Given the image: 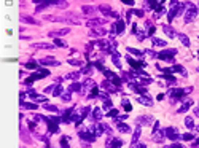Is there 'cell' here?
<instances>
[{"label": "cell", "mask_w": 199, "mask_h": 148, "mask_svg": "<svg viewBox=\"0 0 199 148\" xmlns=\"http://www.w3.org/2000/svg\"><path fill=\"white\" fill-rule=\"evenodd\" d=\"M196 16H197V6H194V5H191V3H188V10L185 11V16H183L185 24L193 22V21L196 19Z\"/></svg>", "instance_id": "obj_1"}, {"label": "cell", "mask_w": 199, "mask_h": 148, "mask_svg": "<svg viewBox=\"0 0 199 148\" xmlns=\"http://www.w3.org/2000/svg\"><path fill=\"white\" fill-rule=\"evenodd\" d=\"M48 75H50V70H46V69H39V70H37V72L34 73V75H30V77L27 78L24 83H26V85H32V83H34L35 80H42V78H46Z\"/></svg>", "instance_id": "obj_2"}, {"label": "cell", "mask_w": 199, "mask_h": 148, "mask_svg": "<svg viewBox=\"0 0 199 148\" xmlns=\"http://www.w3.org/2000/svg\"><path fill=\"white\" fill-rule=\"evenodd\" d=\"M189 92H191V88H185V89H175V88H172V89H169V96L172 97L174 100H177V99H182L183 96L189 94Z\"/></svg>", "instance_id": "obj_3"}, {"label": "cell", "mask_w": 199, "mask_h": 148, "mask_svg": "<svg viewBox=\"0 0 199 148\" xmlns=\"http://www.w3.org/2000/svg\"><path fill=\"white\" fill-rule=\"evenodd\" d=\"M175 54H177V50H164V51L158 53V58L166 61V62L174 64V56H175Z\"/></svg>", "instance_id": "obj_4"}, {"label": "cell", "mask_w": 199, "mask_h": 148, "mask_svg": "<svg viewBox=\"0 0 199 148\" xmlns=\"http://www.w3.org/2000/svg\"><path fill=\"white\" fill-rule=\"evenodd\" d=\"M164 134H166V135H167V137H169L172 142L178 140V138H182V137H180V134H178V131H177L175 127H172V126L166 127V129H164Z\"/></svg>", "instance_id": "obj_5"}, {"label": "cell", "mask_w": 199, "mask_h": 148, "mask_svg": "<svg viewBox=\"0 0 199 148\" xmlns=\"http://www.w3.org/2000/svg\"><path fill=\"white\" fill-rule=\"evenodd\" d=\"M100 86H102V89H104V91H105V92H110V94H115V92H118V91H120V88H116L115 85H112V83H110V81H107V80H104Z\"/></svg>", "instance_id": "obj_6"}, {"label": "cell", "mask_w": 199, "mask_h": 148, "mask_svg": "<svg viewBox=\"0 0 199 148\" xmlns=\"http://www.w3.org/2000/svg\"><path fill=\"white\" fill-rule=\"evenodd\" d=\"M183 10H185V5L183 3H178L177 6H174L172 10H170V13H169V21H172L177 14H182Z\"/></svg>", "instance_id": "obj_7"}, {"label": "cell", "mask_w": 199, "mask_h": 148, "mask_svg": "<svg viewBox=\"0 0 199 148\" xmlns=\"http://www.w3.org/2000/svg\"><path fill=\"white\" fill-rule=\"evenodd\" d=\"M59 3H61L59 0H42V5L37 6V11H43L45 8H48L51 5H59Z\"/></svg>", "instance_id": "obj_8"}, {"label": "cell", "mask_w": 199, "mask_h": 148, "mask_svg": "<svg viewBox=\"0 0 199 148\" xmlns=\"http://www.w3.org/2000/svg\"><path fill=\"white\" fill-rule=\"evenodd\" d=\"M128 62H129V66L132 67V69H134V70H140L142 67H144L145 66V64L147 62H140V61H136V59H132L131 56H128V59H126Z\"/></svg>", "instance_id": "obj_9"}, {"label": "cell", "mask_w": 199, "mask_h": 148, "mask_svg": "<svg viewBox=\"0 0 199 148\" xmlns=\"http://www.w3.org/2000/svg\"><path fill=\"white\" fill-rule=\"evenodd\" d=\"M123 145V140L120 138H108L107 140V148H121Z\"/></svg>", "instance_id": "obj_10"}, {"label": "cell", "mask_w": 199, "mask_h": 148, "mask_svg": "<svg viewBox=\"0 0 199 148\" xmlns=\"http://www.w3.org/2000/svg\"><path fill=\"white\" fill-rule=\"evenodd\" d=\"M116 129L120 132H124V134H128V132H131V127L126 124V123H123V121H120V119H116Z\"/></svg>", "instance_id": "obj_11"}, {"label": "cell", "mask_w": 199, "mask_h": 148, "mask_svg": "<svg viewBox=\"0 0 199 148\" xmlns=\"http://www.w3.org/2000/svg\"><path fill=\"white\" fill-rule=\"evenodd\" d=\"M42 66H59V62L56 61L54 58H43V59H40L39 61Z\"/></svg>", "instance_id": "obj_12"}, {"label": "cell", "mask_w": 199, "mask_h": 148, "mask_svg": "<svg viewBox=\"0 0 199 148\" xmlns=\"http://www.w3.org/2000/svg\"><path fill=\"white\" fill-rule=\"evenodd\" d=\"M164 131H159V129H156V131H153V140L155 142H158V143H161L164 140Z\"/></svg>", "instance_id": "obj_13"}, {"label": "cell", "mask_w": 199, "mask_h": 148, "mask_svg": "<svg viewBox=\"0 0 199 148\" xmlns=\"http://www.w3.org/2000/svg\"><path fill=\"white\" fill-rule=\"evenodd\" d=\"M34 48H37V50H54V45H51V43H34L32 45Z\"/></svg>", "instance_id": "obj_14"}, {"label": "cell", "mask_w": 199, "mask_h": 148, "mask_svg": "<svg viewBox=\"0 0 199 148\" xmlns=\"http://www.w3.org/2000/svg\"><path fill=\"white\" fill-rule=\"evenodd\" d=\"M102 24H107V21L97 19V18H94V19H89V21H88V26H89V27H100Z\"/></svg>", "instance_id": "obj_15"}, {"label": "cell", "mask_w": 199, "mask_h": 148, "mask_svg": "<svg viewBox=\"0 0 199 148\" xmlns=\"http://www.w3.org/2000/svg\"><path fill=\"white\" fill-rule=\"evenodd\" d=\"M191 105H193V100H189V99H186L185 102L182 104V107L178 108V113H185V112H186V110H188L189 107H191Z\"/></svg>", "instance_id": "obj_16"}, {"label": "cell", "mask_w": 199, "mask_h": 148, "mask_svg": "<svg viewBox=\"0 0 199 148\" xmlns=\"http://www.w3.org/2000/svg\"><path fill=\"white\" fill-rule=\"evenodd\" d=\"M70 30L69 29H61V30H53V32H50V37H53V38H58L59 35H67Z\"/></svg>", "instance_id": "obj_17"}, {"label": "cell", "mask_w": 199, "mask_h": 148, "mask_svg": "<svg viewBox=\"0 0 199 148\" xmlns=\"http://www.w3.org/2000/svg\"><path fill=\"white\" fill-rule=\"evenodd\" d=\"M140 131H142V129H140V126L137 124V127H136V131H134V135H132V146H134L137 142H139V138H140Z\"/></svg>", "instance_id": "obj_18"}, {"label": "cell", "mask_w": 199, "mask_h": 148, "mask_svg": "<svg viewBox=\"0 0 199 148\" xmlns=\"http://www.w3.org/2000/svg\"><path fill=\"white\" fill-rule=\"evenodd\" d=\"M115 32L116 34H121L123 30H124V21H121V19H116V22H115Z\"/></svg>", "instance_id": "obj_19"}, {"label": "cell", "mask_w": 199, "mask_h": 148, "mask_svg": "<svg viewBox=\"0 0 199 148\" xmlns=\"http://www.w3.org/2000/svg\"><path fill=\"white\" fill-rule=\"evenodd\" d=\"M69 91L70 92H81L83 91V85H81V83H72Z\"/></svg>", "instance_id": "obj_20"}, {"label": "cell", "mask_w": 199, "mask_h": 148, "mask_svg": "<svg viewBox=\"0 0 199 148\" xmlns=\"http://www.w3.org/2000/svg\"><path fill=\"white\" fill-rule=\"evenodd\" d=\"M102 110L100 108H94V112L91 113V119H96V121H99V119H102Z\"/></svg>", "instance_id": "obj_21"}, {"label": "cell", "mask_w": 199, "mask_h": 148, "mask_svg": "<svg viewBox=\"0 0 199 148\" xmlns=\"http://www.w3.org/2000/svg\"><path fill=\"white\" fill-rule=\"evenodd\" d=\"M151 121H153V118H151V116H139L137 118V124L140 126L142 123H144V124H150Z\"/></svg>", "instance_id": "obj_22"}, {"label": "cell", "mask_w": 199, "mask_h": 148, "mask_svg": "<svg viewBox=\"0 0 199 148\" xmlns=\"http://www.w3.org/2000/svg\"><path fill=\"white\" fill-rule=\"evenodd\" d=\"M185 126L189 129V131H193V129H194V119H193V116H186L185 118Z\"/></svg>", "instance_id": "obj_23"}, {"label": "cell", "mask_w": 199, "mask_h": 148, "mask_svg": "<svg viewBox=\"0 0 199 148\" xmlns=\"http://www.w3.org/2000/svg\"><path fill=\"white\" fill-rule=\"evenodd\" d=\"M163 30H164V34H166V35H169V38H174V37H175V30H174L170 26H164V27H163Z\"/></svg>", "instance_id": "obj_24"}, {"label": "cell", "mask_w": 199, "mask_h": 148, "mask_svg": "<svg viewBox=\"0 0 199 148\" xmlns=\"http://www.w3.org/2000/svg\"><path fill=\"white\" fill-rule=\"evenodd\" d=\"M112 61H113V64H115V67H118V69L121 67V62H120V53H116V51L113 53V54H112Z\"/></svg>", "instance_id": "obj_25"}, {"label": "cell", "mask_w": 199, "mask_h": 148, "mask_svg": "<svg viewBox=\"0 0 199 148\" xmlns=\"http://www.w3.org/2000/svg\"><path fill=\"white\" fill-rule=\"evenodd\" d=\"M172 72H178V73H182L183 77H188L186 69H185V67H182V66H174V67H172Z\"/></svg>", "instance_id": "obj_26"}, {"label": "cell", "mask_w": 199, "mask_h": 148, "mask_svg": "<svg viewBox=\"0 0 199 148\" xmlns=\"http://www.w3.org/2000/svg\"><path fill=\"white\" fill-rule=\"evenodd\" d=\"M39 64H40V62H35V61H29V62H26L24 66H26V69L35 70V69H39Z\"/></svg>", "instance_id": "obj_27"}, {"label": "cell", "mask_w": 199, "mask_h": 148, "mask_svg": "<svg viewBox=\"0 0 199 148\" xmlns=\"http://www.w3.org/2000/svg\"><path fill=\"white\" fill-rule=\"evenodd\" d=\"M99 10H100L104 14H107V16H110V14H112V8H110V5H100V6H99Z\"/></svg>", "instance_id": "obj_28"}, {"label": "cell", "mask_w": 199, "mask_h": 148, "mask_svg": "<svg viewBox=\"0 0 199 148\" xmlns=\"http://www.w3.org/2000/svg\"><path fill=\"white\" fill-rule=\"evenodd\" d=\"M137 100H139V104H142V105H147V107H151V105H153V102H151L150 99H147V97H139Z\"/></svg>", "instance_id": "obj_29"}, {"label": "cell", "mask_w": 199, "mask_h": 148, "mask_svg": "<svg viewBox=\"0 0 199 148\" xmlns=\"http://www.w3.org/2000/svg\"><path fill=\"white\" fill-rule=\"evenodd\" d=\"M178 40L182 42L185 46H189V38H188V37H186L185 34H178Z\"/></svg>", "instance_id": "obj_30"}, {"label": "cell", "mask_w": 199, "mask_h": 148, "mask_svg": "<svg viewBox=\"0 0 199 148\" xmlns=\"http://www.w3.org/2000/svg\"><path fill=\"white\" fill-rule=\"evenodd\" d=\"M81 10H83V13H84V14H94L96 8H94V6H88V5H86V6H83Z\"/></svg>", "instance_id": "obj_31"}, {"label": "cell", "mask_w": 199, "mask_h": 148, "mask_svg": "<svg viewBox=\"0 0 199 148\" xmlns=\"http://www.w3.org/2000/svg\"><path fill=\"white\" fill-rule=\"evenodd\" d=\"M99 96V88L96 85L91 86V92H89V97H97Z\"/></svg>", "instance_id": "obj_32"}, {"label": "cell", "mask_w": 199, "mask_h": 148, "mask_svg": "<svg viewBox=\"0 0 199 148\" xmlns=\"http://www.w3.org/2000/svg\"><path fill=\"white\" fill-rule=\"evenodd\" d=\"M153 45H155V46H161V48H163V46H166L167 43H166L164 40H161V38H156V37H153Z\"/></svg>", "instance_id": "obj_33"}, {"label": "cell", "mask_w": 199, "mask_h": 148, "mask_svg": "<svg viewBox=\"0 0 199 148\" xmlns=\"http://www.w3.org/2000/svg\"><path fill=\"white\" fill-rule=\"evenodd\" d=\"M67 62L70 64V66H75V67H81V66H83V62H81L80 59H69Z\"/></svg>", "instance_id": "obj_34"}, {"label": "cell", "mask_w": 199, "mask_h": 148, "mask_svg": "<svg viewBox=\"0 0 199 148\" xmlns=\"http://www.w3.org/2000/svg\"><path fill=\"white\" fill-rule=\"evenodd\" d=\"M128 51L131 53V54H136V56H144V51H140V50H136V48H128Z\"/></svg>", "instance_id": "obj_35"}, {"label": "cell", "mask_w": 199, "mask_h": 148, "mask_svg": "<svg viewBox=\"0 0 199 148\" xmlns=\"http://www.w3.org/2000/svg\"><path fill=\"white\" fill-rule=\"evenodd\" d=\"M21 105H22L24 108H29V110H35V108H37L35 104H30V102L27 104V102H24V100H21Z\"/></svg>", "instance_id": "obj_36"}, {"label": "cell", "mask_w": 199, "mask_h": 148, "mask_svg": "<svg viewBox=\"0 0 199 148\" xmlns=\"http://www.w3.org/2000/svg\"><path fill=\"white\" fill-rule=\"evenodd\" d=\"M193 138H194L193 134H182V140H185V142H191Z\"/></svg>", "instance_id": "obj_37"}, {"label": "cell", "mask_w": 199, "mask_h": 148, "mask_svg": "<svg viewBox=\"0 0 199 148\" xmlns=\"http://www.w3.org/2000/svg\"><path fill=\"white\" fill-rule=\"evenodd\" d=\"M67 138H69V137H65V135L61 138V146H62V148H70V145H69V142H67Z\"/></svg>", "instance_id": "obj_38"}, {"label": "cell", "mask_w": 199, "mask_h": 148, "mask_svg": "<svg viewBox=\"0 0 199 148\" xmlns=\"http://www.w3.org/2000/svg\"><path fill=\"white\" fill-rule=\"evenodd\" d=\"M112 83H113V85H115L116 88H121V78H118L116 75L112 78Z\"/></svg>", "instance_id": "obj_39"}, {"label": "cell", "mask_w": 199, "mask_h": 148, "mask_svg": "<svg viewBox=\"0 0 199 148\" xmlns=\"http://www.w3.org/2000/svg\"><path fill=\"white\" fill-rule=\"evenodd\" d=\"M59 94H62V86H54L53 96H59Z\"/></svg>", "instance_id": "obj_40"}, {"label": "cell", "mask_w": 199, "mask_h": 148, "mask_svg": "<svg viewBox=\"0 0 199 148\" xmlns=\"http://www.w3.org/2000/svg\"><path fill=\"white\" fill-rule=\"evenodd\" d=\"M70 99H72V94H70V91H69V92H64V94H62V100H64V102H69Z\"/></svg>", "instance_id": "obj_41"}, {"label": "cell", "mask_w": 199, "mask_h": 148, "mask_svg": "<svg viewBox=\"0 0 199 148\" xmlns=\"http://www.w3.org/2000/svg\"><path fill=\"white\" fill-rule=\"evenodd\" d=\"M54 45H58V46H62V48H65V46H67V43H65V42H62L61 38H54Z\"/></svg>", "instance_id": "obj_42"}, {"label": "cell", "mask_w": 199, "mask_h": 148, "mask_svg": "<svg viewBox=\"0 0 199 148\" xmlns=\"http://www.w3.org/2000/svg\"><path fill=\"white\" fill-rule=\"evenodd\" d=\"M118 113H120L118 110H115V108H112V110H110V112H108L107 115H108V116H113V118H118V116H120Z\"/></svg>", "instance_id": "obj_43"}, {"label": "cell", "mask_w": 199, "mask_h": 148, "mask_svg": "<svg viewBox=\"0 0 199 148\" xmlns=\"http://www.w3.org/2000/svg\"><path fill=\"white\" fill-rule=\"evenodd\" d=\"M123 105H124V110H126V112H131V110H132V105H131V104H128V100H126V99H123Z\"/></svg>", "instance_id": "obj_44"}, {"label": "cell", "mask_w": 199, "mask_h": 148, "mask_svg": "<svg viewBox=\"0 0 199 148\" xmlns=\"http://www.w3.org/2000/svg\"><path fill=\"white\" fill-rule=\"evenodd\" d=\"M21 19H22V21H27V22H30V24H37V21L34 19V18H30V16H29V18H27V16H22Z\"/></svg>", "instance_id": "obj_45"}, {"label": "cell", "mask_w": 199, "mask_h": 148, "mask_svg": "<svg viewBox=\"0 0 199 148\" xmlns=\"http://www.w3.org/2000/svg\"><path fill=\"white\" fill-rule=\"evenodd\" d=\"M99 35H104V29H99V30H92V32H91V37H99Z\"/></svg>", "instance_id": "obj_46"}, {"label": "cell", "mask_w": 199, "mask_h": 148, "mask_svg": "<svg viewBox=\"0 0 199 148\" xmlns=\"http://www.w3.org/2000/svg\"><path fill=\"white\" fill-rule=\"evenodd\" d=\"M43 107H45L46 110H50V112H58V107H56V105H46V104H45Z\"/></svg>", "instance_id": "obj_47"}, {"label": "cell", "mask_w": 199, "mask_h": 148, "mask_svg": "<svg viewBox=\"0 0 199 148\" xmlns=\"http://www.w3.org/2000/svg\"><path fill=\"white\" fill-rule=\"evenodd\" d=\"M80 73H69V75H65V78H70V80H77Z\"/></svg>", "instance_id": "obj_48"}, {"label": "cell", "mask_w": 199, "mask_h": 148, "mask_svg": "<svg viewBox=\"0 0 199 148\" xmlns=\"http://www.w3.org/2000/svg\"><path fill=\"white\" fill-rule=\"evenodd\" d=\"M164 148H185V146H183V145H180V143H172V145L164 146Z\"/></svg>", "instance_id": "obj_49"}, {"label": "cell", "mask_w": 199, "mask_h": 148, "mask_svg": "<svg viewBox=\"0 0 199 148\" xmlns=\"http://www.w3.org/2000/svg\"><path fill=\"white\" fill-rule=\"evenodd\" d=\"M132 13H136L137 16H144L145 14V11H142V10H132Z\"/></svg>", "instance_id": "obj_50"}, {"label": "cell", "mask_w": 199, "mask_h": 148, "mask_svg": "<svg viewBox=\"0 0 199 148\" xmlns=\"http://www.w3.org/2000/svg\"><path fill=\"white\" fill-rule=\"evenodd\" d=\"M155 30H156L155 27H153V26H150V29H148V35H153V34H155Z\"/></svg>", "instance_id": "obj_51"}, {"label": "cell", "mask_w": 199, "mask_h": 148, "mask_svg": "<svg viewBox=\"0 0 199 148\" xmlns=\"http://www.w3.org/2000/svg\"><path fill=\"white\" fill-rule=\"evenodd\" d=\"M123 3H126V5H134V0H121Z\"/></svg>", "instance_id": "obj_52"}, {"label": "cell", "mask_w": 199, "mask_h": 148, "mask_svg": "<svg viewBox=\"0 0 199 148\" xmlns=\"http://www.w3.org/2000/svg\"><path fill=\"white\" fill-rule=\"evenodd\" d=\"M53 89H54V85H51V86H48L45 89V92H53Z\"/></svg>", "instance_id": "obj_53"}, {"label": "cell", "mask_w": 199, "mask_h": 148, "mask_svg": "<svg viewBox=\"0 0 199 148\" xmlns=\"http://www.w3.org/2000/svg\"><path fill=\"white\" fill-rule=\"evenodd\" d=\"M134 146H136V148H147V145H144V143H136Z\"/></svg>", "instance_id": "obj_54"}, {"label": "cell", "mask_w": 199, "mask_h": 148, "mask_svg": "<svg viewBox=\"0 0 199 148\" xmlns=\"http://www.w3.org/2000/svg\"><path fill=\"white\" fill-rule=\"evenodd\" d=\"M193 146H196V148L199 146V138H194V143H193Z\"/></svg>", "instance_id": "obj_55"}, {"label": "cell", "mask_w": 199, "mask_h": 148, "mask_svg": "<svg viewBox=\"0 0 199 148\" xmlns=\"http://www.w3.org/2000/svg\"><path fill=\"white\" fill-rule=\"evenodd\" d=\"M197 6H199V2H197Z\"/></svg>", "instance_id": "obj_56"}]
</instances>
